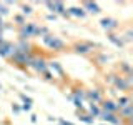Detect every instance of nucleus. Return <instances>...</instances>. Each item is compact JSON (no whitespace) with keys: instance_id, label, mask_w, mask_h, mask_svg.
Masks as SVG:
<instances>
[{"instance_id":"obj_30","label":"nucleus","mask_w":133,"mask_h":125,"mask_svg":"<svg viewBox=\"0 0 133 125\" xmlns=\"http://www.w3.org/2000/svg\"><path fill=\"white\" fill-rule=\"evenodd\" d=\"M123 42H131V30H130V28H128L127 33H125V39H123Z\"/></svg>"},{"instance_id":"obj_10","label":"nucleus","mask_w":133,"mask_h":125,"mask_svg":"<svg viewBox=\"0 0 133 125\" xmlns=\"http://www.w3.org/2000/svg\"><path fill=\"white\" fill-rule=\"evenodd\" d=\"M118 25H120V22L116 18H113V17H103V18L100 20V27H102L103 30H107V33L116 30Z\"/></svg>"},{"instance_id":"obj_34","label":"nucleus","mask_w":133,"mask_h":125,"mask_svg":"<svg viewBox=\"0 0 133 125\" xmlns=\"http://www.w3.org/2000/svg\"><path fill=\"white\" fill-rule=\"evenodd\" d=\"M30 120H32V123H37V115L32 114V115H30Z\"/></svg>"},{"instance_id":"obj_11","label":"nucleus","mask_w":133,"mask_h":125,"mask_svg":"<svg viewBox=\"0 0 133 125\" xmlns=\"http://www.w3.org/2000/svg\"><path fill=\"white\" fill-rule=\"evenodd\" d=\"M100 110L108 112V114H118V107H116L115 100H111V98H103L100 102Z\"/></svg>"},{"instance_id":"obj_25","label":"nucleus","mask_w":133,"mask_h":125,"mask_svg":"<svg viewBox=\"0 0 133 125\" xmlns=\"http://www.w3.org/2000/svg\"><path fill=\"white\" fill-rule=\"evenodd\" d=\"M95 60H97V64H98V65H105L107 62H108V57L105 55V53H100V55L95 58Z\"/></svg>"},{"instance_id":"obj_15","label":"nucleus","mask_w":133,"mask_h":125,"mask_svg":"<svg viewBox=\"0 0 133 125\" xmlns=\"http://www.w3.org/2000/svg\"><path fill=\"white\" fill-rule=\"evenodd\" d=\"M15 50L23 52V53H32L33 52V47H32V43L28 40H18L15 43Z\"/></svg>"},{"instance_id":"obj_23","label":"nucleus","mask_w":133,"mask_h":125,"mask_svg":"<svg viewBox=\"0 0 133 125\" xmlns=\"http://www.w3.org/2000/svg\"><path fill=\"white\" fill-rule=\"evenodd\" d=\"M14 22L18 25V27H22V25L27 23V18H25L22 14H17V15H14Z\"/></svg>"},{"instance_id":"obj_36","label":"nucleus","mask_w":133,"mask_h":125,"mask_svg":"<svg viewBox=\"0 0 133 125\" xmlns=\"http://www.w3.org/2000/svg\"><path fill=\"white\" fill-rule=\"evenodd\" d=\"M3 25H5V22H3V18H2V17H0V28H2Z\"/></svg>"},{"instance_id":"obj_33","label":"nucleus","mask_w":133,"mask_h":125,"mask_svg":"<svg viewBox=\"0 0 133 125\" xmlns=\"http://www.w3.org/2000/svg\"><path fill=\"white\" fill-rule=\"evenodd\" d=\"M22 110H25V112H30V110H32V105H22Z\"/></svg>"},{"instance_id":"obj_29","label":"nucleus","mask_w":133,"mask_h":125,"mask_svg":"<svg viewBox=\"0 0 133 125\" xmlns=\"http://www.w3.org/2000/svg\"><path fill=\"white\" fill-rule=\"evenodd\" d=\"M12 112H14V114H20V112H22V107L17 105V103H12Z\"/></svg>"},{"instance_id":"obj_24","label":"nucleus","mask_w":133,"mask_h":125,"mask_svg":"<svg viewBox=\"0 0 133 125\" xmlns=\"http://www.w3.org/2000/svg\"><path fill=\"white\" fill-rule=\"evenodd\" d=\"M20 8H22V15H23V17H25V15H32V14H33V8H32V5L22 3V5H20Z\"/></svg>"},{"instance_id":"obj_2","label":"nucleus","mask_w":133,"mask_h":125,"mask_svg":"<svg viewBox=\"0 0 133 125\" xmlns=\"http://www.w3.org/2000/svg\"><path fill=\"white\" fill-rule=\"evenodd\" d=\"M33 57H35V52H32V53H23V52L15 50L14 55L8 58V60L12 62V65H15V67H18V68H22V70H25V72H27V70L30 68V65H32Z\"/></svg>"},{"instance_id":"obj_18","label":"nucleus","mask_w":133,"mask_h":125,"mask_svg":"<svg viewBox=\"0 0 133 125\" xmlns=\"http://www.w3.org/2000/svg\"><path fill=\"white\" fill-rule=\"evenodd\" d=\"M66 14H68V17H77V18H85L87 17L85 10L82 7H70L66 8Z\"/></svg>"},{"instance_id":"obj_9","label":"nucleus","mask_w":133,"mask_h":125,"mask_svg":"<svg viewBox=\"0 0 133 125\" xmlns=\"http://www.w3.org/2000/svg\"><path fill=\"white\" fill-rule=\"evenodd\" d=\"M14 52H15V43L14 42H10V40H3L2 43H0V57L2 58H10L12 55H14Z\"/></svg>"},{"instance_id":"obj_20","label":"nucleus","mask_w":133,"mask_h":125,"mask_svg":"<svg viewBox=\"0 0 133 125\" xmlns=\"http://www.w3.org/2000/svg\"><path fill=\"white\" fill-rule=\"evenodd\" d=\"M70 95H72L73 98H77V100H80V102H83V103L87 102V98H85V89H82V87H75Z\"/></svg>"},{"instance_id":"obj_26","label":"nucleus","mask_w":133,"mask_h":125,"mask_svg":"<svg viewBox=\"0 0 133 125\" xmlns=\"http://www.w3.org/2000/svg\"><path fill=\"white\" fill-rule=\"evenodd\" d=\"M8 14H10V10H8V7L5 5V3H0V17L3 18V17H5V15H8Z\"/></svg>"},{"instance_id":"obj_6","label":"nucleus","mask_w":133,"mask_h":125,"mask_svg":"<svg viewBox=\"0 0 133 125\" xmlns=\"http://www.w3.org/2000/svg\"><path fill=\"white\" fill-rule=\"evenodd\" d=\"M98 45L97 43H91V42H75V43L72 45V50L75 53H78V55H90L91 52H93V48H97Z\"/></svg>"},{"instance_id":"obj_28","label":"nucleus","mask_w":133,"mask_h":125,"mask_svg":"<svg viewBox=\"0 0 133 125\" xmlns=\"http://www.w3.org/2000/svg\"><path fill=\"white\" fill-rule=\"evenodd\" d=\"M42 77H43V78H45V80H47V82H55V77H53V75L50 73L48 70H47V72H45L43 75H42Z\"/></svg>"},{"instance_id":"obj_22","label":"nucleus","mask_w":133,"mask_h":125,"mask_svg":"<svg viewBox=\"0 0 133 125\" xmlns=\"http://www.w3.org/2000/svg\"><path fill=\"white\" fill-rule=\"evenodd\" d=\"M78 114V118H80V122H83V123H88V125H93V122H95V118L91 115H88L87 112H77Z\"/></svg>"},{"instance_id":"obj_8","label":"nucleus","mask_w":133,"mask_h":125,"mask_svg":"<svg viewBox=\"0 0 133 125\" xmlns=\"http://www.w3.org/2000/svg\"><path fill=\"white\" fill-rule=\"evenodd\" d=\"M85 98L88 103H97V105H100V102L103 100V93L98 89H88V90H85Z\"/></svg>"},{"instance_id":"obj_38","label":"nucleus","mask_w":133,"mask_h":125,"mask_svg":"<svg viewBox=\"0 0 133 125\" xmlns=\"http://www.w3.org/2000/svg\"><path fill=\"white\" fill-rule=\"evenodd\" d=\"M102 125H108V123H102Z\"/></svg>"},{"instance_id":"obj_5","label":"nucleus","mask_w":133,"mask_h":125,"mask_svg":"<svg viewBox=\"0 0 133 125\" xmlns=\"http://www.w3.org/2000/svg\"><path fill=\"white\" fill-rule=\"evenodd\" d=\"M37 25L35 22H27L25 25L18 27V37L20 40H30L32 37H37Z\"/></svg>"},{"instance_id":"obj_16","label":"nucleus","mask_w":133,"mask_h":125,"mask_svg":"<svg viewBox=\"0 0 133 125\" xmlns=\"http://www.w3.org/2000/svg\"><path fill=\"white\" fill-rule=\"evenodd\" d=\"M115 103H116V107H118V110H120V108H123V107L133 105V103H131V97H130L128 93H122V95H118V98L115 100Z\"/></svg>"},{"instance_id":"obj_3","label":"nucleus","mask_w":133,"mask_h":125,"mask_svg":"<svg viewBox=\"0 0 133 125\" xmlns=\"http://www.w3.org/2000/svg\"><path fill=\"white\" fill-rule=\"evenodd\" d=\"M42 43H43L47 48L53 50V52H63V50L66 48L65 42L62 40L60 37L53 35V33H47L45 37H42Z\"/></svg>"},{"instance_id":"obj_14","label":"nucleus","mask_w":133,"mask_h":125,"mask_svg":"<svg viewBox=\"0 0 133 125\" xmlns=\"http://www.w3.org/2000/svg\"><path fill=\"white\" fill-rule=\"evenodd\" d=\"M82 8L85 10V14H93V15L102 14V7H100L97 2H83Z\"/></svg>"},{"instance_id":"obj_21","label":"nucleus","mask_w":133,"mask_h":125,"mask_svg":"<svg viewBox=\"0 0 133 125\" xmlns=\"http://www.w3.org/2000/svg\"><path fill=\"white\" fill-rule=\"evenodd\" d=\"M87 110H88L87 114H88V115H91L93 118H97V117H100V112H102V110H100V105H97V103H88Z\"/></svg>"},{"instance_id":"obj_17","label":"nucleus","mask_w":133,"mask_h":125,"mask_svg":"<svg viewBox=\"0 0 133 125\" xmlns=\"http://www.w3.org/2000/svg\"><path fill=\"white\" fill-rule=\"evenodd\" d=\"M107 39L110 40L111 43L115 45V47H118V48L125 47V42H123V39H122V37H118L115 32H108V33H107Z\"/></svg>"},{"instance_id":"obj_31","label":"nucleus","mask_w":133,"mask_h":125,"mask_svg":"<svg viewBox=\"0 0 133 125\" xmlns=\"http://www.w3.org/2000/svg\"><path fill=\"white\" fill-rule=\"evenodd\" d=\"M58 125H75V123L68 122V120H63V118H58Z\"/></svg>"},{"instance_id":"obj_4","label":"nucleus","mask_w":133,"mask_h":125,"mask_svg":"<svg viewBox=\"0 0 133 125\" xmlns=\"http://www.w3.org/2000/svg\"><path fill=\"white\" fill-rule=\"evenodd\" d=\"M30 68H32L35 73L43 75V73L48 70V60H47L43 55H38V53H35V57H33V60H32Z\"/></svg>"},{"instance_id":"obj_19","label":"nucleus","mask_w":133,"mask_h":125,"mask_svg":"<svg viewBox=\"0 0 133 125\" xmlns=\"http://www.w3.org/2000/svg\"><path fill=\"white\" fill-rule=\"evenodd\" d=\"M118 73L123 75V77H133V70H131V65L128 62H122L118 67Z\"/></svg>"},{"instance_id":"obj_32","label":"nucleus","mask_w":133,"mask_h":125,"mask_svg":"<svg viewBox=\"0 0 133 125\" xmlns=\"http://www.w3.org/2000/svg\"><path fill=\"white\" fill-rule=\"evenodd\" d=\"M47 20H48V22H52V20H57V15H55V14H48V15H47Z\"/></svg>"},{"instance_id":"obj_7","label":"nucleus","mask_w":133,"mask_h":125,"mask_svg":"<svg viewBox=\"0 0 133 125\" xmlns=\"http://www.w3.org/2000/svg\"><path fill=\"white\" fill-rule=\"evenodd\" d=\"M45 7L50 10V14H55V15H62V17H68L66 14V7L63 2H45Z\"/></svg>"},{"instance_id":"obj_12","label":"nucleus","mask_w":133,"mask_h":125,"mask_svg":"<svg viewBox=\"0 0 133 125\" xmlns=\"http://www.w3.org/2000/svg\"><path fill=\"white\" fill-rule=\"evenodd\" d=\"M48 72L53 75V77H58V78H65V72H63V68H62V65L58 64L57 60H52V62H48Z\"/></svg>"},{"instance_id":"obj_13","label":"nucleus","mask_w":133,"mask_h":125,"mask_svg":"<svg viewBox=\"0 0 133 125\" xmlns=\"http://www.w3.org/2000/svg\"><path fill=\"white\" fill-rule=\"evenodd\" d=\"M100 118L107 123L111 125H122V120H120L118 114H108V112H100Z\"/></svg>"},{"instance_id":"obj_1","label":"nucleus","mask_w":133,"mask_h":125,"mask_svg":"<svg viewBox=\"0 0 133 125\" xmlns=\"http://www.w3.org/2000/svg\"><path fill=\"white\" fill-rule=\"evenodd\" d=\"M107 80L120 92H128L133 85V77H123L120 73H108Z\"/></svg>"},{"instance_id":"obj_39","label":"nucleus","mask_w":133,"mask_h":125,"mask_svg":"<svg viewBox=\"0 0 133 125\" xmlns=\"http://www.w3.org/2000/svg\"><path fill=\"white\" fill-rule=\"evenodd\" d=\"M0 72H2V70H0Z\"/></svg>"},{"instance_id":"obj_35","label":"nucleus","mask_w":133,"mask_h":125,"mask_svg":"<svg viewBox=\"0 0 133 125\" xmlns=\"http://www.w3.org/2000/svg\"><path fill=\"white\" fill-rule=\"evenodd\" d=\"M3 40H5V39H3V27H2V28H0V43H2Z\"/></svg>"},{"instance_id":"obj_37","label":"nucleus","mask_w":133,"mask_h":125,"mask_svg":"<svg viewBox=\"0 0 133 125\" xmlns=\"http://www.w3.org/2000/svg\"><path fill=\"white\" fill-rule=\"evenodd\" d=\"M2 89H3V87H2V83H0V90H2Z\"/></svg>"},{"instance_id":"obj_27","label":"nucleus","mask_w":133,"mask_h":125,"mask_svg":"<svg viewBox=\"0 0 133 125\" xmlns=\"http://www.w3.org/2000/svg\"><path fill=\"white\" fill-rule=\"evenodd\" d=\"M20 100L23 102V105H32V103H33V100L30 97H27L25 93H20Z\"/></svg>"}]
</instances>
